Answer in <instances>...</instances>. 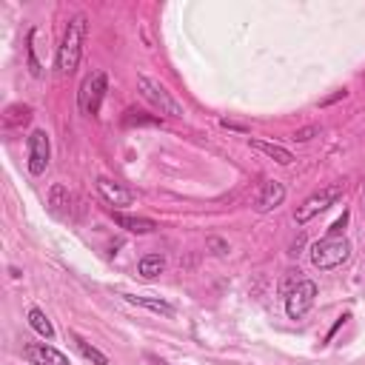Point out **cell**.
Segmentation results:
<instances>
[{"mask_svg": "<svg viewBox=\"0 0 365 365\" xmlns=\"http://www.w3.org/2000/svg\"><path fill=\"white\" fill-rule=\"evenodd\" d=\"M83 38H86V18L83 15H75L63 32V43L58 49V69L63 75H72L80 63V55H83Z\"/></svg>", "mask_w": 365, "mask_h": 365, "instance_id": "obj_1", "label": "cell"}, {"mask_svg": "<svg viewBox=\"0 0 365 365\" xmlns=\"http://www.w3.org/2000/svg\"><path fill=\"white\" fill-rule=\"evenodd\" d=\"M351 254V243L345 237H322L314 249H311V263L320 268V271H328V268H337L348 260Z\"/></svg>", "mask_w": 365, "mask_h": 365, "instance_id": "obj_2", "label": "cell"}, {"mask_svg": "<svg viewBox=\"0 0 365 365\" xmlns=\"http://www.w3.org/2000/svg\"><path fill=\"white\" fill-rule=\"evenodd\" d=\"M137 89H140V94H143L160 114H165V117H182V106L165 92L163 83H157V80L140 75V77H137Z\"/></svg>", "mask_w": 365, "mask_h": 365, "instance_id": "obj_3", "label": "cell"}, {"mask_svg": "<svg viewBox=\"0 0 365 365\" xmlns=\"http://www.w3.org/2000/svg\"><path fill=\"white\" fill-rule=\"evenodd\" d=\"M342 197V182H331V186H325V189H320V192H314L297 212H294V220L303 226V223H308L311 217H317L320 212H325L328 206H334L337 200Z\"/></svg>", "mask_w": 365, "mask_h": 365, "instance_id": "obj_4", "label": "cell"}, {"mask_svg": "<svg viewBox=\"0 0 365 365\" xmlns=\"http://www.w3.org/2000/svg\"><path fill=\"white\" fill-rule=\"evenodd\" d=\"M103 94H106V75L103 72H92L83 83H80V111L86 117H94L100 111V103H103Z\"/></svg>", "mask_w": 365, "mask_h": 365, "instance_id": "obj_5", "label": "cell"}, {"mask_svg": "<svg viewBox=\"0 0 365 365\" xmlns=\"http://www.w3.org/2000/svg\"><path fill=\"white\" fill-rule=\"evenodd\" d=\"M314 297H317V285H314L311 280L297 283V285L288 291V297H285V314H288L291 320L305 317V314H308V308L314 305Z\"/></svg>", "mask_w": 365, "mask_h": 365, "instance_id": "obj_6", "label": "cell"}, {"mask_svg": "<svg viewBox=\"0 0 365 365\" xmlns=\"http://www.w3.org/2000/svg\"><path fill=\"white\" fill-rule=\"evenodd\" d=\"M49 157H52L49 134H46L43 129L32 131V137H29V171H32L35 177H38V174H43V171H46V165H49Z\"/></svg>", "mask_w": 365, "mask_h": 365, "instance_id": "obj_7", "label": "cell"}, {"mask_svg": "<svg viewBox=\"0 0 365 365\" xmlns=\"http://www.w3.org/2000/svg\"><path fill=\"white\" fill-rule=\"evenodd\" d=\"M23 356L32 362V365H72L66 359V354H60L58 348L46 345V342H29L23 348Z\"/></svg>", "mask_w": 365, "mask_h": 365, "instance_id": "obj_8", "label": "cell"}, {"mask_svg": "<svg viewBox=\"0 0 365 365\" xmlns=\"http://www.w3.org/2000/svg\"><path fill=\"white\" fill-rule=\"evenodd\" d=\"M97 192H100L103 200L111 203V206H131V203H134V195H131L129 189L117 186V182H111V180H106V177L97 180Z\"/></svg>", "mask_w": 365, "mask_h": 365, "instance_id": "obj_9", "label": "cell"}, {"mask_svg": "<svg viewBox=\"0 0 365 365\" xmlns=\"http://www.w3.org/2000/svg\"><path fill=\"white\" fill-rule=\"evenodd\" d=\"M283 200H285V186H283V182H277V180H271V182H266V189H263V195L257 200V212L266 214V212L277 209Z\"/></svg>", "mask_w": 365, "mask_h": 365, "instance_id": "obj_10", "label": "cell"}, {"mask_svg": "<svg viewBox=\"0 0 365 365\" xmlns=\"http://www.w3.org/2000/svg\"><path fill=\"white\" fill-rule=\"evenodd\" d=\"M126 303H131V305H143V308H148V311H154V314H163V317H174V305H168L165 300H157V297H140V294H120Z\"/></svg>", "mask_w": 365, "mask_h": 365, "instance_id": "obj_11", "label": "cell"}, {"mask_svg": "<svg viewBox=\"0 0 365 365\" xmlns=\"http://www.w3.org/2000/svg\"><path fill=\"white\" fill-rule=\"evenodd\" d=\"M249 143H251V148L263 151L266 157H271V160L280 163V165H291V163H294V154H291L288 148L277 146V143H266V140H249Z\"/></svg>", "mask_w": 365, "mask_h": 365, "instance_id": "obj_12", "label": "cell"}, {"mask_svg": "<svg viewBox=\"0 0 365 365\" xmlns=\"http://www.w3.org/2000/svg\"><path fill=\"white\" fill-rule=\"evenodd\" d=\"M111 217H114V223L120 229H126L131 234H151L157 229V223L154 220H146V217H129V214H114V212H111Z\"/></svg>", "mask_w": 365, "mask_h": 365, "instance_id": "obj_13", "label": "cell"}, {"mask_svg": "<svg viewBox=\"0 0 365 365\" xmlns=\"http://www.w3.org/2000/svg\"><path fill=\"white\" fill-rule=\"evenodd\" d=\"M72 339H75L77 351H80V354H83V356H86L89 362H94V365H109V356H106L103 351H97V348H94L92 342H86V339H83L80 334H75V331H72Z\"/></svg>", "mask_w": 365, "mask_h": 365, "instance_id": "obj_14", "label": "cell"}, {"mask_svg": "<svg viewBox=\"0 0 365 365\" xmlns=\"http://www.w3.org/2000/svg\"><path fill=\"white\" fill-rule=\"evenodd\" d=\"M163 268H165V260H163L160 254H146V257L137 263V271H140V277H146V280L163 274Z\"/></svg>", "mask_w": 365, "mask_h": 365, "instance_id": "obj_15", "label": "cell"}, {"mask_svg": "<svg viewBox=\"0 0 365 365\" xmlns=\"http://www.w3.org/2000/svg\"><path fill=\"white\" fill-rule=\"evenodd\" d=\"M29 325H32L43 339H52V337H55V325L49 322V317H46L40 308H32V311H29Z\"/></svg>", "mask_w": 365, "mask_h": 365, "instance_id": "obj_16", "label": "cell"}, {"mask_svg": "<svg viewBox=\"0 0 365 365\" xmlns=\"http://www.w3.org/2000/svg\"><path fill=\"white\" fill-rule=\"evenodd\" d=\"M29 117H32V109H29V106H23V103H15V106H9V109H6L4 123H6L9 129H15V126L29 123Z\"/></svg>", "mask_w": 365, "mask_h": 365, "instance_id": "obj_17", "label": "cell"}, {"mask_svg": "<svg viewBox=\"0 0 365 365\" xmlns=\"http://www.w3.org/2000/svg\"><path fill=\"white\" fill-rule=\"evenodd\" d=\"M52 206H55V212H63L69 206V195H66L63 186H55L52 189Z\"/></svg>", "mask_w": 365, "mask_h": 365, "instance_id": "obj_18", "label": "cell"}, {"mask_svg": "<svg viewBox=\"0 0 365 365\" xmlns=\"http://www.w3.org/2000/svg\"><path fill=\"white\" fill-rule=\"evenodd\" d=\"M317 134H320V126H305V129H297L291 140H294V143H308V140L317 137Z\"/></svg>", "mask_w": 365, "mask_h": 365, "instance_id": "obj_19", "label": "cell"}, {"mask_svg": "<svg viewBox=\"0 0 365 365\" xmlns=\"http://www.w3.org/2000/svg\"><path fill=\"white\" fill-rule=\"evenodd\" d=\"M345 223H348V214H342L337 223H331V229H328V234H325V237H339V234H342V229H345Z\"/></svg>", "mask_w": 365, "mask_h": 365, "instance_id": "obj_20", "label": "cell"}, {"mask_svg": "<svg viewBox=\"0 0 365 365\" xmlns=\"http://www.w3.org/2000/svg\"><path fill=\"white\" fill-rule=\"evenodd\" d=\"M209 249H214L217 257H226V254H229V243H223V240H217V237L209 240Z\"/></svg>", "mask_w": 365, "mask_h": 365, "instance_id": "obj_21", "label": "cell"}, {"mask_svg": "<svg viewBox=\"0 0 365 365\" xmlns=\"http://www.w3.org/2000/svg\"><path fill=\"white\" fill-rule=\"evenodd\" d=\"M126 123H160V117H129Z\"/></svg>", "mask_w": 365, "mask_h": 365, "instance_id": "obj_22", "label": "cell"}]
</instances>
